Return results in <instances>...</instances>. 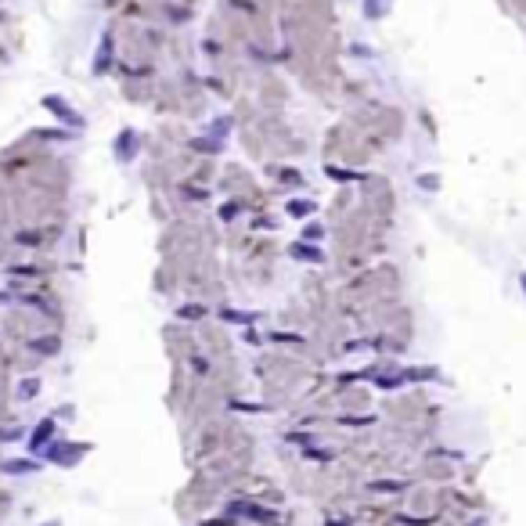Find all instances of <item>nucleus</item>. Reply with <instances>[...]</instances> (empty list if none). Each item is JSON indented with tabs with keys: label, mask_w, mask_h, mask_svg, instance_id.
<instances>
[{
	"label": "nucleus",
	"mask_w": 526,
	"mask_h": 526,
	"mask_svg": "<svg viewBox=\"0 0 526 526\" xmlns=\"http://www.w3.org/2000/svg\"><path fill=\"white\" fill-rule=\"evenodd\" d=\"M231 516H245V519H256V523H278V516L270 509H260V504H249V501H235L231 504Z\"/></svg>",
	"instance_id": "obj_1"
},
{
	"label": "nucleus",
	"mask_w": 526,
	"mask_h": 526,
	"mask_svg": "<svg viewBox=\"0 0 526 526\" xmlns=\"http://www.w3.org/2000/svg\"><path fill=\"white\" fill-rule=\"evenodd\" d=\"M364 8H368V15H371V18H378V15H386V11H389V0H364Z\"/></svg>",
	"instance_id": "obj_2"
},
{
	"label": "nucleus",
	"mask_w": 526,
	"mask_h": 526,
	"mask_svg": "<svg viewBox=\"0 0 526 526\" xmlns=\"http://www.w3.org/2000/svg\"><path fill=\"white\" fill-rule=\"evenodd\" d=\"M224 321H235V325H249L252 314H242V310H224Z\"/></svg>",
	"instance_id": "obj_3"
},
{
	"label": "nucleus",
	"mask_w": 526,
	"mask_h": 526,
	"mask_svg": "<svg viewBox=\"0 0 526 526\" xmlns=\"http://www.w3.org/2000/svg\"><path fill=\"white\" fill-rule=\"evenodd\" d=\"M180 318L199 321V318H206V307H180Z\"/></svg>",
	"instance_id": "obj_4"
},
{
	"label": "nucleus",
	"mask_w": 526,
	"mask_h": 526,
	"mask_svg": "<svg viewBox=\"0 0 526 526\" xmlns=\"http://www.w3.org/2000/svg\"><path fill=\"white\" fill-rule=\"evenodd\" d=\"M33 346H36L40 353H54V350H58V339H36Z\"/></svg>",
	"instance_id": "obj_5"
},
{
	"label": "nucleus",
	"mask_w": 526,
	"mask_h": 526,
	"mask_svg": "<svg viewBox=\"0 0 526 526\" xmlns=\"http://www.w3.org/2000/svg\"><path fill=\"white\" fill-rule=\"evenodd\" d=\"M404 483H371V490H382V494H389V490H401Z\"/></svg>",
	"instance_id": "obj_6"
},
{
	"label": "nucleus",
	"mask_w": 526,
	"mask_h": 526,
	"mask_svg": "<svg viewBox=\"0 0 526 526\" xmlns=\"http://www.w3.org/2000/svg\"><path fill=\"white\" fill-rule=\"evenodd\" d=\"M288 209H292V213H296V217H307V213H310V202H292Z\"/></svg>",
	"instance_id": "obj_7"
},
{
	"label": "nucleus",
	"mask_w": 526,
	"mask_h": 526,
	"mask_svg": "<svg viewBox=\"0 0 526 526\" xmlns=\"http://www.w3.org/2000/svg\"><path fill=\"white\" fill-rule=\"evenodd\" d=\"M523 292H526V274H523Z\"/></svg>",
	"instance_id": "obj_8"
}]
</instances>
